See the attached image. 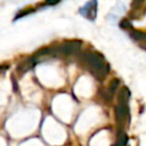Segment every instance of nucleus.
I'll return each instance as SVG.
<instances>
[{
  "mask_svg": "<svg viewBox=\"0 0 146 146\" xmlns=\"http://www.w3.org/2000/svg\"><path fill=\"white\" fill-rule=\"evenodd\" d=\"M82 62L92 73V75L98 80L104 79L110 72V64L106 63L102 54L88 50L82 55Z\"/></svg>",
  "mask_w": 146,
  "mask_h": 146,
  "instance_id": "1",
  "label": "nucleus"
},
{
  "mask_svg": "<svg viewBox=\"0 0 146 146\" xmlns=\"http://www.w3.org/2000/svg\"><path fill=\"white\" fill-rule=\"evenodd\" d=\"M81 41L78 40H71L65 41L63 44L57 47H51V56H68L74 55L80 50Z\"/></svg>",
  "mask_w": 146,
  "mask_h": 146,
  "instance_id": "2",
  "label": "nucleus"
},
{
  "mask_svg": "<svg viewBox=\"0 0 146 146\" xmlns=\"http://www.w3.org/2000/svg\"><path fill=\"white\" fill-rule=\"evenodd\" d=\"M79 13L87 19L95 21L97 16V0H89L83 7L80 8Z\"/></svg>",
  "mask_w": 146,
  "mask_h": 146,
  "instance_id": "3",
  "label": "nucleus"
},
{
  "mask_svg": "<svg viewBox=\"0 0 146 146\" xmlns=\"http://www.w3.org/2000/svg\"><path fill=\"white\" fill-rule=\"evenodd\" d=\"M35 65V58L34 57H30V58H26L24 60H22L18 65H17V73H19L21 75H23L24 73H26L27 71H30L33 66Z\"/></svg>",
  "mask_w": 146,
  "mask_h": 146,
  "instance_id": "4",
  "label": "nucleus"
},
{
  "mask_svg": "<svg viewBox=\"0 0 146 146\" xmlns=\"http://www.w3.org/2000/svg\"><path fill=\"white\" fill-rule=\"evenodd\" d=\"M128 113H129V108H128V104H119L115 107V117L116 121L122 123L127 117H128Z\"/></svg>",
  "mask_w": 146,
  "mask_h": 146,
  "instance_id": "5",
  "label": "nucleus"
},
{
  "mask_svg": "<svg viewBox=\"0 0 146 146\" xmlns=\"http://www.w3.org/2000/svg\"><path fill=\"white\" fill-rule=\"evenodd\" d=\"M130 97V91L127 87H122L119 91V96H117V103L119 104H128Z\"/></svg>",
  "mask_w": 146,
  "mask_h": 146,
  "instance_id": "6",
  "label": "nucleus"
},
{
  "mask_svg": "<svg viewBox=\"0 0 146 146\" xmlns=\"http://www.w3.org/2000/svg\"><path fill=\"white\" fill-rule=\"evenodd\" d=\"M130 36L137 41H140V40H144L145 39V33L141 32V31H138V30H133L130 32Z\"/></svg>",
  "mask_w": 146,
  "mask_h": 146,
  "instance_id": "7",
  "label": "nucleus"
},
{
  "mask_svg": "<svg viewBox=\"0 0 146 146\" xmlns=\"http://www.w3.org/2000/svg\"><path fill=\"white\" fill-rule=\"evenodd\" d=\"M119 83H120V80L119 79H114L111 83H110V86H108V94L112 96L115 91H116V89H117V87H119Z\"/></svg>",
  "mask_w": 146,
  "mask_h": 146,
  "instance_id": "8",
  "label": "nucleus"
},
{
  "mask_svg": "<svg viewBox=\"0 0 146 146\" xmlns=\"http://www.w3.org/2000/svg\"><path fill=\"white\" fill-rule=\"evenodd\" d=\"M120 27L121 29H124V30H130L132 26H131V23L128 18H123L121 22H120Z\"/></svg>",
  "mask_w": 146,
  "mask_h": 146,
  "instance_id": "9",
  "label": "nucleus"
},
{
  "mask_svg": "<svg viewBox=\"0 0 146 146\" xmlns=\"http://www.w3.org/2000/svg\"><path fill=\"white\" fill-rule=\"evenodd\" d=\"M33 11H34V9H32V8H27V9H24V10H22L21 13H18V14L16 15L15 19H17V18H21V17H23V16H25V15H29V14H31V13H33Z\"/></svg>",
  "mask_w": 146,
  "mask_h": 146,
  "instance_id": "10",
  "label": "nucleus"
},
{
  "mask_svg": "<svg viewBox=\"0 0 146 146\" xmlns=\"http://www.w3.org/2000/svg\"><path fill=\"white\" fill-rule=\"evenodd\" d=\"M143 2H144V0H133L132 3H131V6H132L133 8H136V7H139Z\"/></svg>",
  "mask_w": 146,
  "mask_h": 146,
  "instance_id": "11",
  "label": "nucleus"
},
{
  "mask_svg": "<svg viewBox=\"0 0 146 146\" xmlns=\"http://www.w3.org/2000/svg\"><path fill=\"white\" fill-rule=\"evenodd\" d=\"M59 0H46V3L47 5H55V3H57Z\"/></svg>",
  "mask_w": 146,
  "mask_h": 146,
  "instance_id": "12",
  "label": "nucleus"
}]
</instances>
